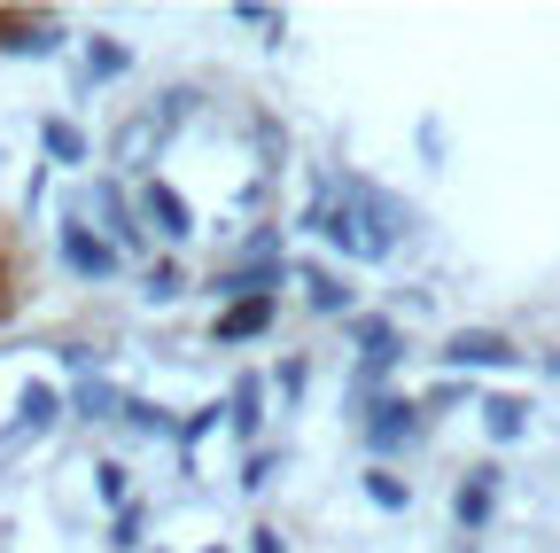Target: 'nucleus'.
<instances>
[{
  "label": "nucleus",
  "mask_w": 560,
  "mask_h": 553,
  "mask_svg": "<svg viewBox=\"0 0 560 553\" xmlns=\"http://www.w3.org/2000/svg\"><path fill=\"white\" fill-rule=\"evenodd\" d=\"M55 257L70 265V273H79V281H109V273H117V250L86 227V219H62V234H55Z\"/></svg>",
  "instance_id": "nucleus-1"
},
{
  "label": "nucleus",
  "mask_w": 560,
  "mask_h": 553,
  "mask_svg": "<svg viewBox=\"0 0 560 553\" xmlns=\"http://www.w3.org/2000/svg\"><path fill=\"white\" fill-rule=\"evenodd\" d=\"M62 405H70V398H62L55 382H24V390H16V422L0 429V452H9V445H24V437H39L47 422H62Z\"/></svg>",
  "instance_id": "nucleus-2"
},
{
  "label": "nucleus",
  "mask_w": 560,
  "mask_h": 553,
  "mask_svg": "<svg viewBox=\"0 0 560 553\" xmlns=\"http://www.w3.org/2000/svg\"><path fill=\"white\" fill-rule=\"evenodd\" d=\"M412 437H420V405H412V398L366 405V445H374V452H405Z\"/></svg>",
  "instance_id": "nucleus-3"
},
{
  "label": "nucleus",
  "mask_w": 560,
  "mask_h": 553,
  "mask_svg": "<svg viewBox=\"0 0 560 553\" xmlns=\"http://www.w3.org/2000/svg\"><path fill=\"white\" fill-rule=\"evenodd\" d=\"M140 219H149L156 234H172V242H187V234H195V211H187V203H179L164 180H140Z\"/></svg>",
  "instance_id": "nucleus-4"
},
{
  "label": "nucleus",
  "mask_w": 560,
  "mask_h": 553,
  "mask_svg": "<svg viewBox=\"0 0 560 553\" xmlns=\"http://www.w3.org/2000/svg\"><path fill=\"white\" fill-rule=\"evenodd\" d=\"M444 359H452V367H514V343L490 335V327H467V335L444 343Z\"/></svg>",
  "instance_id": "nucleus-5"
},
{
  "label": "nucleus",
  "mask_w": 560,
  "mask_h": 553,
  "mask_svg": "<svg viewBox=\"0 0 560 553\" xmlns=\"http://www.w3.org/2000/svg\"><path fill=\"white\" fill-rule=\"evenodd\" d=\"M94 211H102V242L109 250H140V219H132V203H125V187H94Z\"/></svg>",
  "instance_id": "nucleus-6"
},
{
  "label": "nucleus",
  "mask_w": 560,
  "mask_h": 553,
  "mask_svg": "<svg viewBox=\"0 0 560 553\" xmlns=\"http://www.w3.org/2000/svg\"><path fill=\"white\" fill-rule=\"evenodd\" d=\"M265 327H272V297H242V304L219 312V343H249V335H265Z\"/></svg>",
  "instance_id": "nucleus-7"
},
{
  "label": "nucleus",
  "mask_w": 560,
  "mask_h": 553,
  "mask_svg": "<svg viewBox=\"0 0 560 553\" xmlns=\"http://www.w3.org/2000/svg\"><path fill=\"white\" fill-rule=\"evenodd\" d=\"M304 297H312V312H350V281L327 265H304Z\"/></svg>",
  "instance_id": "nucleus-8"
},
{
  "label": "nucleus",
  "mask_w": 560,
  "mask_h": 553,
  "mask_svg": "<svg viewBox=\"0 0 560 553\" xmlns=\"http://www.w3.org/2000/svg\"><path fill=\"white\" fill-rule=\"evenodd\" d=\"M39 149H47L55 164H86V133L70 125V117H47V125H39Z\"/></svg>",
  "instance_id": "nucleus-9"
},
{
  "label": "nucleus",
  "mask_w": 560,
  "mask_h": 553,
  "mask_svg": "<svg viewBox=\"0 0 560 553\" xmlns=\"http://www.w3.org/2000/svg\"><path fill=\"white\" fill-rule=\"evenodd\" d=\"M70 405L86 413V422H109V413H125V398H117V382H102V375H86L79 390H70Z\"/></svg>",
  "instance_id": "nucleus-10"
},
{
  "label": "nucleus",
  "mask_w": 560,
  "mask_h": 553,
  "mask_svg": "<svg viewBox=\"0 0 560 553\" xmlns=\"http://www.w3.org/2000/svg\"><path fill=\"white\" fill-rule=\"evenodd\" d=\"M522 422H529L522 398H482V429H490V437H522Z\"/></svg>",
  "instance_id": "nucleus-11"
},
{
  "label": "nucleus",
  "mask_w": 560,
  "mask_h": 553,
  "mask_svg": "<svg viewBox=\"0 0 560 553\" xmlns=\"http://www.w3.org/2000/svg\"><path fill=\"white\" fill-rule=\"evenodd\" d=\"M459 522H467V530L490 522V468H475V475L459 483Z\"/></svg>",
  "instance_id": "nucleus-12"
},
{
  "label": "nucleus",
  "mask_w": 560,
  "mask_h": 553,
  "mask_svg": "<svg viewBox=\"0 0 560 553\" xmlns=\"http://www.w3.org/2000/svg\"><path fill=\"white\" fill-rule=\"evenodd\" d=\"M257 405H265V390H257V382H242V390H234V405H226L234 437H257Z\"/></svg>",
  "instance_id": "nucleus-13"
},
{
  "label": "nucleus",
  "mask_w": 560,
  "mask_h": 553,
  "mask_svg": "<svg viewBox=\"0 0 560 553\" xmlns=\"http://www.w3.org/2000/svg\"><path fill=\"white\" fill-rule=\"evenodd\" d=\"M366 499H374V507H389V515H397V507H405V499H412V492H405V483H397V475H389V468H374V475H366Z\"/></svg>",
  "instance_id": "nucleus-14"
},
{
  "label": "nucleus",
  "mask_w": 560,
  "mask_h": 553,
  "mask_svg": "<svg viewBox=\"0 0 560 553\" xmlns=\"http://www.w3.org/2000/svg\"><path fill=\"white\" fill-rule=\"evenodd\" d=\"M125 62H132V55H125L117 39H94V55H86V71H94V79H117Z\"/></svg>",
  "instance_id": "nucleus-15"
},
{
  "label": "nucleus",
  "mask_w": 560,
  "mask_h": 553,
  "mask_svg": "<svg viewBox=\"0 0 560 553\" xmlns=\"http://www.w3.org/2000/svg\"><path fill=\"white\" fill-rule=\"evenodd\" d=\"M179 289H187V273H179V265H149V297H156V304L179 297Z\"/></svg>",
  "instance_id": "nucleus-16"
},
{
  "label": "nucleus",
  "mask_w": 560,
  "mask_h": 553,
  "mask_svg": "<svg viewBox=\"0 0 560 553\" xmlns=\"http://www.w3.org/2000/svg\"><path fill=\"white\" fill-rule=\"evenodd\" d=\"M94 492H102L109 507H125V468H117V460H102V468H94Z\"/></svg>",
  "instance_id": "nucleus-17"
},
{
  "label": "nucleus",
  "mask_w": 560,
  "mask_h": 553,
  "mask_svg": "<svg viewBox=\"0 0 560 553\" xmlns=\"http://www.w3.org/2000/svg\"><path fill=\"white\" fill-rule=\"evenodd\" d=\"M109 545H140V507H125V515H117V538H109Z\"/></svg>",
  "instance_id": "nucleus-18"
},
{
  "label": "nucleus",
  "mask_w": 560,
  "mask_h": 553,
  "mask_svg": "<svg viewBox=\"0 0 560 553\" xmlns=\"http://www.w3.org/2000/svg\"><path fill=\"white\" fill-rule=\"evenodd\" d=\"M249 553H289V545H280L272 530H257V538H249Z\"/></svg>",
  "instance_id": "nucleus-19"
}]
</instances>
